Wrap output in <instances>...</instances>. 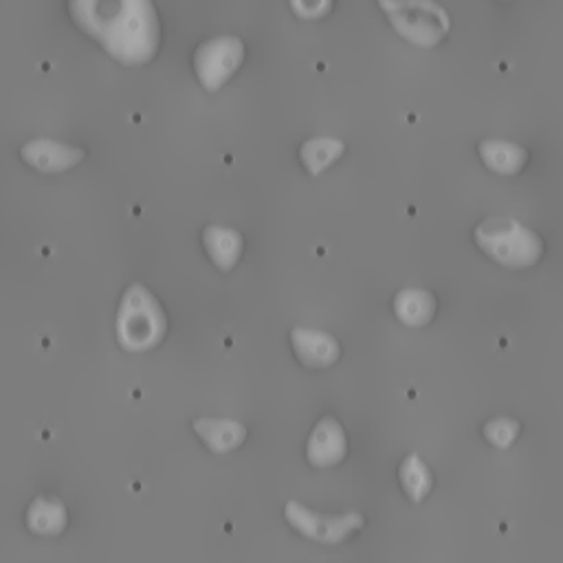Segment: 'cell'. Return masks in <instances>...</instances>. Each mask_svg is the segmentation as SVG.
I'll return each instance as SVG.
<instances>
[{"label": "cell", "instance_id": "3", "mask_svg": "<svg viewBox=\"0 0 563 563\" xmlns=\"http://www.w3.org/2000/svg\"><path fill=\"white\" fill-rule=\"evenodd\" d=\"M473 240L493 262L504 268L521 271L543 257V240L523 222L508 216H493L473 229Z\"/></svg>", "mask_w": 563, "mask_h": 563}, {"label": "cell", "instance_id": "9", "mask_svg": "<svg viewBox=\"0 0 563 563\" xmlns=\"http://www.w3.org/2000/svg\"><path fill=\"white\" fill-rule=\"evenodd\" d=\"M290 343H292L297 361L306 367H312V369L332 367L341 356L339 339L330 332H323V330L292 328L290 330Z\"/></svg>", "mask_w": 563, "mask_h": 563}, {"label": "cell", "instance_id": "12", "mask_svg": "<svg viewBox=\"0 0 563 563\" xmlns=\"http://www.w3.org/2000/svg\"><path fill=\"white\" fill-rule=\"evenodd\" d=\"M26 528L40 537H57L68 526L66 504L55 495H37L26 508Z\"/></svg>", "mask_w": 563, "mask_h": 563}, {"label": "cell", "instance_id": "2", "mask_svg": "<svg viewBox=\"0 0 563 563\" xmlns=\"http://www.w3.org/2000/svg\"><path fill=\"white\" fill-rule=\"evenodd\" d=\"M114 330L123 352H150L161 345L167 334V317L147 286L134 282L123 290Z\"/></svg>", "mask_w": 563, "mask_h": 563}, {"label": "cell", "instance_id": "17", "mask_svg": "<svg viewBox=\"0 0 563 563\" xmlns=\"http://www.w3.org/2000/svg\"><path fill=\"white\" fill-rule=\"evenodd\" d=\"M519 431H521V424H519L515 418H508V416L490 418V420L484 424V429H482L486 442L493 444V446H497V449H508V446H512V442L517 440Z\"/></svg>", "mask_w": 563, "mask_h": 563}, {"label": "cell", "instance_id": "19", "mask_svg": "<svg viewBox=\"0 0 563 563\" xmlns=\"http://www.w3.org/2000/svg\"><path fill=\"white\" fill-rule=\"evenodd\" d=\"M504 2H506V0H504Z\"/></svg>", "mask_w": 563, "mask_h": 563}, {"label": "cell", "instance_id": "10", "mask_svg": "<svg viewBox=\"0 0 563 563\" xmlns=\"http://www.w3.org/2000/svg\"><path fill=\"white\" fill-rule=\"evenodd\" d=\"M191 429L200 442L218 455L235 451L249 435L246 427L233 418H194Z\"/></svg>", "mask_w": 563, "mask_h": 563}, {"label": "cell", "instance_id": "8", "mask_svg": "<svg viewBox=\"0 0 563 563\" xmlns=\"http://www.w3.org/2000/svg\"><path fill=\"white\" fill-rule=\"evenodd\" d=\"M347 438L341 422L332 416L321 418L306 442V460L314 468H330L345 460Z\"/></svg>", "mask_w": 563, "mask_h": 563}, {"label": "cell", "instance_id": "6", "mask_svg": "<svg viewBox=\"0 0 563 563\" xmlns=\"http://www.w3.org/2000/svg\"><path fill=\"white\" fill-rule=\"evenodd\" d=\"M246 46L238 35L205 40L194 53V70L207 92H218L242 66Z\"/></svg>", "mask_w": 563, "mask_h": 563}, {"label": "cell", "instance_id": "7", "mask_svg": "<svg viewBox=\"0 0 563 563\" xmlns=\"http://www.w3.org/2000/svg\"><path fill=\"white\" fill-rule=\"evenodd\" d=\"M20 158L42 174H59L79 165L86 158V150L40 136L26 141L20 147Z\"/></svg>", "mask_w": 563, "mask_h": 563}, {"label": "cell", "instance_id": "11", "mask_svg": "<svg viewBox=\"0 0 563 563\" xmlns=\"http://www.w3.org/2000/svg\"><path fill=\"white\" fill-rule=\"evenodd\" d=\"M202 246L218 271L229 273L242 257L244 238L240 231L222 224H209L202 229Z\"/></svg>", "mask_w": 563, "mask_h": 563}, {"label": "cell", "instance_id": "16", "mask_svg": "<svg viewBox=\"0 0 563 563\" xmlns=\"http://www.w3.org/2000/svg\"><path fill=\"white\" fill-rule=\"evenodd\" d=\"M398 479L405 490V495L413 501L420 504L427 499V495L433 488V475L424 460L418 453H407L398 466Z\"/></svg>", "mask_w": 563, "mask_h": 563}, {"label": "cell", "instance_id": "1", "mask_svg": "<svg viewBox=\"0 0 563 563\" xmlns=\"http://www.w3.org/2000/svg\"><path fill=\"white\" fill-rule=\"evenodd\" d=\"M73 22L123 66L152 62L161 22L152 0H68Z\"/></svg>", "mask_w": 563, "mask_h": 563}, {"label": "cell", "instance_id": "18", "mask_svg": "<svg viewBox=\"0 0 563 563\" xmlns=\"http://www.w3.org/2000/svg\"><path fill=\"white\" fill-rule=\"evenodd\" d=\"M288 4L299 20H321L332 11L334 0H288Z\"/></svg>", "mask_w": 563, "mask_h": 563}, {"label": "cell", "instance_id": "5", "mask_svg": "<svg viewBox=\"0 0 563 563\" xmlns=\"http://www.w3.org/2000/svg\"><path fill=\"white\" fill-rule=\"evenodd\" d=\"M284 517L295 532L325 545L343 543L347 537L356 534L365 526V517L358 510H350L343 515H323L303 506L297 499H288L284 504Z\"/></svg>", "mask_w": 563, "mask_h": 563}, {"label": "cell", "instance_id": "15", "mask_svg": "<svg viewBox=\"0 0 563 563\" xmlns=\"http://www.w3.org/2000/svg\"><path fill=\"white\" fill-rule=\"evenodd\" d=\"M345 152V143L334 136H312L301 143L299 158L310 176H319L332 163H336Z\"/></svg>", "mask_w": 563, "mask_h": 563}, {"label": "cell", "instance_id": "14", "mask_svg": "<svg viewBox=\"0 0 563 563\" xmlns=\"http://www.w3.org/2000/svg\"><path fill=\"white\" fill-rule=\"evenodd\" d=\"M394 314L407 328H422L435 317V297L427 288H400L394 295Z\"/></svg>", "mask_w": 563, "mask_h": 563}, {"label": "cell", "instance_id": "13", "mask_svg": "<svg viewBox=\"0 0 563 563\" xmlns=\"http://www.w3.org/2000/svg\"><path fill=\"white\" fill-rule=\"evenodd\" d=\"M477 152H479L482 163L499 176L519 174L526 167L528 158H530V154L523 145L512 143V141H504V139H484L477 145Z\"/></svg>", "mask_w": 563, "mask_h": 563}, {"label": "cell", "instance_id": "4", "mask_svg": "<svg viewBox=\"0 0 563 563\" xmlns=\"http://www.w3.org/2000/svg\"><path fill=\"white\" fill-rule=\"evenodd\" d=\"M378 7L394 31L420 48L438 46L451 29L449 13L433 0H378Z\"/></svg>", "mask_w": 563, "mask_h": 563}]
</instances>
